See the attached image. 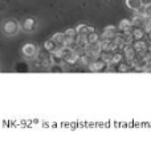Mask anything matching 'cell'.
<instances>
[{
  "label": "cell",
  "mask_w": 151,
  "mask_h": 148,
  "mask_svg": "<svg viewBox=\"0 0 151 148\" xmlns=\"http://www.w3.org/2000/svg\"><path fill=\"white\" fill-rule=\"evenodd\" d=\"M21 26L17 19L8 17L1 23V33L4 37H15L20 33Z\"/></svg>",
  "instance_id": "1"
},
{
  "label": "cell",
  "mask_w": 151,
  "mask_h": 148,
  "mask_svg": "<svg viewBox=\"0 0 151 148\" xmlns=\"http://www.w3.org/2000/svg\"><path fill=\"white\" fill-rule=\"evenodd\" d=\"M21 57L25 61H33L37 58L40 53V48L37 46L33 42H25V44L21 46Z\"/></svg>",
  "instance_id": "2"
},
{
  "label": "cell",
  "mask_w": 151,
  "mask_h": 148,
  "mask_svg": "<svg viewBox=\"0 0 151 148\" xmlns=\"http://www.w3.org/2000/svg\"><path fill=\"white\" fill-rule=\"evenodd\" d=\"M20 26H21V31H24L25 33H33L37 29V26H39V21H37V19L28 16V17H25L20 23Z\"/></svg>",
  "instance_id": "3"
},
{
  "label": "cell",
  "mask_w": 151,
  "mask_h": 148,
  "mask_svg": "<svg viewBox=\"0 0 151 148\" xmlns=\"http://www.w3.org/2000/svg\"><path fill=\"white\" fill-rule=\"evenodd\" d=\"M89 70L94 71V73H99V71H107L109 70V65L105 61H102L99 57H96L90 61V64L88 65Z\"/></svg>",
  "instance_id": "4"
},
{
  "label": "cell",
  "mask_w": 151,
  "mask_h": 148,
  "mask_svg": "<svg viewBox=\"0 0 151 148\" xmlns=\"http://www.w3.org/2000/svg\"><path fill=\"white\" fill-rule=\"evenodd\" d=\"M147 41H145V39H139V40H134L133 41V48L135 50L137 54H143L147 49Z\"/></svg>",
  "instance_id": "5"
},
{
  "label": "cell",
  "mask_w": 151,
  "mask_h": 148,
  "mask_svg": "<svg viewBox=\"0 0 151 148\" xmlns=\"http://www.w3.org/2000/svg\"><path fill=\"white\" fill-rule=\"evenodd\" d=\"M118 34V28L114 25H107L104 28L101 33V39H114Z\"/></svg>",
  "instance_id": "6"
},
{
  "label": "cell",
  "mask_w": 151,
  "mask_h": 148,
  "mask_svg": "<svg viewBox=\"0 0 151 148\" xmlns=\"http://www.w3.org/2000/svg\"><path fill=\"white\" fill-rule=\"evenodd\" d=\"M74 29H76V32H77L78 36H88L89 33H91V32L96 31L93 26L88 25V24H78Z\"/></svg>",
  "instance_id": "7"
},
{
  "label": "cell",
  "mask_w": 151,
  "mask_h": 148,
  "mask_svg": "<svg viewBox=\"0 0 151 148\" xmlns=\"http://www.w3.org/2000/svg\"><path fill=\"white\" fill-rule=\"evenodd\" d=\"M122 54H123V57L126 58V61L133 60V58L137 56L135 50H134V48H133V44L123 45V48H122Z\"/></svg>",
  "instance_id": "8"
},
{
  "label": "cell",
  "mask_w": 151,
  "mask_h": 148,
  "mask_svg": "<svg viewBox=\"0 0 151 148\" xmlns=\"http://www.w3.org/2000/svg\"><path fill=\"white\" fill-rule=\"evenodd\" d=\"M131 34H133L134 40H139V39H145L146 37V31H145L143 26H134L131 28Z\"/></svg>",
  "instance_id": "9"
},
{
  "label": "cell",
  "mask_w": 151,
  "mask_h": 148,
  "mask_svg": "<svg viewBox=\"0 0 151 148\" xmlns=\"http://www.w3.org/2000/svg\"><path fill=\"white\" fill-rule=\"evenodd\" d=\"M117 28H118V32H129V31H131L130 19H123V20H121Z\"/></svg>",
  "instance_id": "10"
},
{
  "label": "cell",
  "mask_w": 151,
  "mask_h": 148,
  "mask_svg": "<svg viewBox=\"0 0 151 148\" xmlns=\"http://www.w3.org/2000/svg\"><path fill=\"white\" fill-rule=\"evenodd\" d=\"M145 16H141L138 15V13H135V15L133 16V19H130L131 21V28H134V26H143L145 25Z\"/></svg>",
  "instance_id": "11"
},
{
  "label": "cell",
  "mask_w": 151,
  "mask_h": 148,
  "mask_svg": "<svg viewBox=\"0 0 151 148\" xmlns=\"http://www.w3.org/2000/svg\"><path fill=\"white\" fill-rule=\"evenodd\" d=\"M125 3H126V7H127L129 9L134 11V12H137V11L142 7L141 0H125Z\"/></svg>",
  "instance_id": "12"
},
{
  "label": "cell",
  "mask_w": 151,
  "mask_h": 148,
  "mask_svg": "<svg viewBox=\"0 0 151 148\" xmlns=\"http://www.w3.org/2000/svg\"><path fill=\"white\" fill-rule=\"evenodd\" d=\"M42 46H44V49L47 50V53H52V52H55V50L57 49L58 45L56 44L55 41H52V40H47V41L44 42V45H42Z\"/></svg>",
  "instance_id": "13"
},
{
  "label": "cell",
  "mask_w": 151,
  "mask_h": 148,
  "mask_svg": "<svg viewBox=\"0 0 151 148\" xmlns=\"http://www.w3.org/2000/svg\"><path fill=\"white\" fill-rule=\"evenodd\" d=\"M64 39H65V34H64V32H57V33L53 34L50 40H52V41H55L57 45H63Z\"/></svg>",
  "instance_id": "14"
},
{
  "label": "cell",
  "mask_w": 151,
  "mask_h": 148,
  "mask_svg": "<svg viewBox=\"0 0 151 148\" xmlns=\"http://www.w3.org/2000/svg\"><path fill=\"white\" fill-rule=\"evenodd\" d=\"M93 58L94 57H91V56H89V54L85 53V54H82L80 58H78V62H80V65H82V66H88Z\"/></svg>",
  "instance_id": "15"
},
{
  "label": "cell",
  "mask_w": 151,
  "mask_h": 148,
  "mask_svg": "<svg viewBox=\"0 0 151 148\" xmlns=\"http://www.w3.org/2000/svg\"><path fill=\"white\" fill-rule=\"evenodd\" d=\"M99 39H101V37H99V34L97 33L96 31L91 32V33H89L88 36H86V40H88V42H96V41H98Z\"/></svg>",
  "instance_id": "16"
},
{
  "label": "cell",
  "mask_w": 151,
  "mask_h": 148,
  "mask_svg": "<svg viewBox=\"0 0 151 148\" xmlns=\"http://www.w3.org/2000/svg\"><path fill=\"white\" fill-rule=\"evenodd\" d=\"M64 34H65L66 37H74V39H77V36H78L74 28H68V29H65V31H64Z\"/></svg>",
  "instance_id": "17"
},
{
  "label": "cell",
  "mask_w": 151,
  "mask_h": 148,
  "mask_svg": "<svg viewBox=\"0 0 151 148\" xmlns=\"http://www.w3.org/2000/svg\"><path fill=\"white\" fill-rule=\"evenodd\" d=\"M143 16H145V17H151V4H149V5H145Z\"/></svg>",
  "instance_id": "18"
},
{
  "label": "cell",
  "mask_w": 151,
  "mask_h": 148,
  "mask_svg": "<svg viewBox=\"0 0 151 148\" xmlns=\"http://www.w3.org/2000/svg\"><path fill=\"white\" fill-rule=\"evenodd\" d=\"M141 3H142V5H149L151 4V0H141Z\"/></svg>",
  "instance_id": "19"
}]
</instances>
